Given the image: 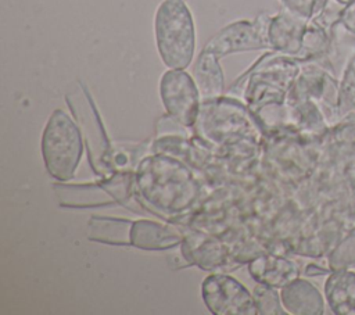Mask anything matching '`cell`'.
Wrapping results in <instances>:
<instances>
[{
  "label": "cell",
  "instance_id": "cell-1",
  "mask_svg": "<svg viewBox=\"0 0 355 315\" xmlns=\"http://www.w3.org/2000/svg\"><path fill=\"white\" fill-rule=\"evenodd\" d=\"M155 43L162 62L172 69H184L193 60L196 31L184 0H162L154 18Z\"/></svg>",
  "mask_w": 355,
  "mask_h": 315
},
{
  "label": "cell",
  "instance_id": "cell-2",
  "mask_svg": "<svg viewBox=\"0 0 355 315\" xmlns=\"http://www.w3.org/2000/svg\"><path fill=\"white\" fill-rule=\"evenodd\" d=\"M266 42L269 49L306 60L326 51L329 36L326 28L318 21H308L284 11L272 18L268 17Z\"/></svg>",
  "mask_w": 355,
  "mask_h": 315
},
{
  "label": "cell",
  "instance_id": "cell-3",
  "mask_svg": "<svg viewBox=\"0 0 355 315\" xmlns=\"http://www.w3.org/2000/svg\"><path fill=\"white\" fill-rule=\"evenodd\" d=\"M82 151L80 132L73 119L62 110L53 111L42 135V155L47 172L58 180H69Z\"/></svg>",
  "mask_w": 355,
  "mask_h": 315
},
{
  "label": "cell",
  "instance_id": "cell-4",
  "mask_svg": "<svg viewBox=\"0 0 355 315\" xmlns=\"http://www.w3.org/2000/svg\"><path fill=\"white\" fill-rule=\"evenodd\" d=\"M207 308L216 315H254L258 308L254 296L234 278L215 273L204 279L201 287Z\"/></svg>",
  "mask_w": 355,
  "mask_h": 315
},
{
  "label": "cell",
  "instance_id": "cell-5",
  "mask_svg": "<svg viewBox=\"0 0 355 315\" xmlns=\"http://www.w3.org/2000/svg\"><path fill=\"white\" fill-rule=\"evenodd\" d=\"M161 101L168 114L184 126L196 122L200 111V90L183 69H169L159 80Z\"/></svg>",
  "mask_w": 355,
  "mask_h": 315
},
{
  "label": "cell",
  "instance_id": "cell-6",
  "mask_svg": "<svg viewBox=\"0 0 355 315\" xmlns=\"http://www.w3.org/2000/svg\"><path fill=\"white\" fill-rule=\"evenodd\" d=\"M266 22L268 17L261 15L255 22L237 21L219 31L204 47L218 58L247 50L266 49Z\"/></svg>",
  "mask_w": 355,
  "mask_h": 315
},
{
  "label": "cell",
  "instance_id": "cell-7",
  "mask_svg": "<svg viewBox=\"0 0 355 315\" xmlns=\"http://www.w3.org/2000/svg\"><path fill=\"white\" fill-rule=\"evenodd\" d=\"M280 298L284 309L294 315H322L324 298L315 284L305 279H294L282 287Z\"/></svg>",
  "mask_w": 355,
  "mask_h": 315
},
{
  "label": "cell",
  "instance_id": "cell-8",
  "mask_svg": "<svg viewBox=\"0 0 355 315\" xmlns=\"http://www.w3.org/2000/svg\"><path fill=\"white\" fill-rule=\"evenodd\" d=\"M324 298L336 315H355V272L340 269L329 272Z\"/></svg>",
  "mask_w": 355,
  "mask_h": 315
},
{
  "label": "cell",
  "instance_id": "cell-9",
  "mask_svg": "<svg viewBox=\"0 0 355 315\" xmlns=\"http://www.w3.org/2000/svg\"><path fill=\"white\" fill-rule=\"evenodd\" d=\"M250 272L259 283L279 289L297 279L300 269L297 264L290 259L275 255H261L252 261Z\"/></svg>",
  "mask_w": 355,
  "mask_h": 315
},
{
  "label": "cell",
  "instance_id": "cell-10",
  "mask_svg": "<svg viewBox=\"0 0 355 315\" xmlns=\"http://www.w3.org/2000/svg\"><path fill=\"white\" fill-rule=\"evenodd\" d=\"M130 244L144 250H165L180 243V235L165 225L151 221H136L129 233Z\"/></svg>",
  "mask_w": 355,
  "mask_h": 315
},
{
  "label": "cell",
  "instance_id": "cell-11",
  "mask_svg": "<svg viewBox=\"0 0 355 315\" xmlns=\"http://www.w3.org/2000/svg\"><path fill=\"white\" fill-rule=\"evenodd\" d=\"M193 78L204 99H216L223 92V71L218 57L207 50H202L193 67Z\"/></svg>",
  "mask_w": 355,
  "mask_h": 315
},
{
  "label": "cell",
  "instance_id": "cell-12",
  "mask_svg": "<svg viewBox=\"0 0 355 315\" xmlns=\"http://www.w3.org/2000/svg\"><path fill=\"white\" fill-rule=\"evenodd\" d=\"M183 254L196 265L204 269H214L225 265V251L220 243L214 239H187L183 243Z\"/></svg>",
  "mask_w": 355,
  "mask_h": 315
},
{
  "label": "cell",
  "instance_id": "cell-13",
  "mask_svg": "<svg viewBox=\"0 0 355 315\" xmlns=\"http://www.w3.org/2000/svg\"><path fill=\"white\" fill-rule=\"evenodd\" d=\"M329 269H355V228L348 232L330 251Z\"/></svg>",
  "mask_w": 355,
  "mask_h": 315
},
{
  "label": "cell",
  "instance_id": "cell-14",
  "mask_svg": "<svg viewBox=\"0 0 355 315\" xmlns=\"http://www.w3.org/2000/svg\"><path fill=\"white\" fill-rule=\"evenodd\" d=\"M257 308H258V314H284L287 312L286 309H283V304H282V298L277 294V291L275 290V287L268 286V284H259L252 291Z\"/></svg>",
  "mask_w": 355,
  "mask_h": 315
},
{
  "label": "cell",
  "instance_id": "cell-15",
  "mask_svg": "<svg viewBox=\"0 0 355 315\" xmlns=\"http://www.w3.org/2000/svg\"><path fill=\"white\" fill-rule=\"evenodd\" d=\"M355 108V56L349 61L340 83L338 114L347 115Z\"/></svg>",
  "mask_w": 355,
  "mask_h": 315
},
{
  "label": "cell",
  "instance_id": "cell-16",
  "mask_svg": "<svg viewBox=\"0 0 355 315\" xmlns=\"http://www.w3.org/2000/svg\"><path fill=\"white\" fill-rule=\"evenodd\" d=\"M327 1L329 0H282V4L286 11L311 21L323 11Z\"/></svg>",
  "mask_w": 355,
  "mask_h": 315
},
{
  "label": "cell",
  "instance_id": "cell-17",
  "mask_svg": "<svg viewBox=\"0 0 355 315\" xmlns=\"http://www.w3.org/2000/svg\"><path fill=\"white\" fill-rule=\"evenodd\" d=\"M338 22L351 33L355 35V1L344 6L340 11Z\"/></svg>",
  "mask_w": 355,
  "mask_h": 315
},
{
  "label": "cell",
  "instance_id": "cell-18",
  "mask_svg": "<svg viewBox=\"0 0 355 315\" xmlns=\"http://www.w3.org/2000/svg\"><path fill=\"white\" fill-rule=\"evenodd\" d=\"M305 272H306V275H309V276H320V275H326L327 272H331V271H330V269L327 271L326 268H322V266L315 265V264H309V265L306 266Z\"/></svg>",
  "mask_w": 355,
  "mask_h": 315
},
{
  "label": "cell",
  "instance_id": "cell-19",
  "mask_svg": "<svg viewBox=\"0 0 355 315\" xmlns=\"http://www.w3.org/2000/svg\"><path fill=\"white\" fill-rule=\"evenodd\" d=\"M355 0H336V3H338V4H341V6H347V4H349V3H354Z\"/></svg>",
  "mask_w": 355,
  "mask_h": 315
}]
</instances>
